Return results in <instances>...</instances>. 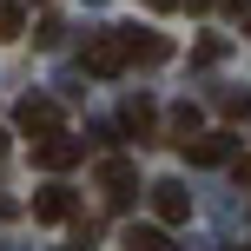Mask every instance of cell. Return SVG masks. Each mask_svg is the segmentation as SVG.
Wrapping results in <instances>:
<instances>
[{"label":"cell","instance_id":"6da1fadb","mask_svg":"<svg viewBox=\"0 0 251 251\" xmlns=\"http://www.w3.org/2000/svg\"><path fill=\"white\" fill-rule=\"evenodd\" d=\"M126 66H132V53H126V33H119V26L86 40V73H93V79H119Z\"/></svg>","mask_w":251,"mask_h":251},{"label":"cell","instance_id":"7a4b0ae2","mask_svg":"<svg viewBox=\"0 0 251 251\" xmlns=\"http://www.w3.org/2000/svg\"><path fill=\"white\" fill-rule=\"evenodd\" d=\"M13 126H20V132H40V139H60V106L40 100V93H26V100L13 106Z\"/></svg>","mask_w":251,"mask_h":251},{"label":"cell","instance_id":"3957f363","mask_svg":"<svg viewBox=\"0 0 251 251\" xmlns=\"http://www.w3.org/2000/svg\"><path fill=\"white\" fill-rule=\"evenodd\" d=\"M79 159H86V139H73V132L33 146V165H40V172H66V165H79Z\"/></svg>","mask_w":251,"mask_h":251},{"label":"cell","instance_id":"277c9868","mask_svg":"<svg viewBox=\"0 0 251 251\" xmlns=\"http://www.w3.org/2000/svg\"><path fill=\"white\" fill-rule=\"evenodd\" d=\"M152 212H159V225H185L192 218V192L178 185V178H159V185H152Z\"/></svg>","mask_w":251,"mask_h":251},{"label":"cell","instance_id":"5b68a950","mask_svg":"<svg viewBox=\"0 0 251 251\" xmlns=\"http://www.w3.org/2000/svg\"><path fill=\"white\" fill-rule=\"evenodd\" d=\"M119 126H126L132 139H152V132H159V106L139 93V100H126V106H119Z\"/></svg>","mask_w":251,"mask_h":251},{"label":"cell","instance_id":"8992f818","mask_svg":"<svg viewBox=\"0 0 251 251\" xmlns=\"http://www.w3.org/2000/svg\"><path fill=\"white\" fill-rule=\"evenodd\" d=\"M185 159H192V165H225V159H231V132H199V139L185 146Z\"/></svg>","mask_w":251,"mask_h":251},{"label":"cell","instance_id":"52a82bcc","mask_svg":"<svg viewBox=\"0 0 251 251\" xmlns=\"http://www.w3.org/2000/svg\"><path fill=\"white\" fill-rule=\"evenodd\" d=\"M132 178H139V172H132V159H100V185H106V199H113V205H119V199H132Z\"/></svg>","mask_w":251,"mask_h":251},{"label":"cell","instance_id":"ba28073f","mask_svg":"<svg viewBox=\"0 0 251 251\" xmlns=\"http://www.w3.org/2000/svg\"><path fill=\"white\" fill-rule=\"evenodd\" d=\"M33 218H47V225H66V218H73V192L66 185H47L33 199Z\"/></svg>","mask_w":251,"mask_h":251},{"label":"cell","instance_id":"9c48e42d","mask_svg":"<svg viewBox=\"0 0 251 251\" xmlns=\"http://www.w3.org/2000/svg\"><path fill=\"white\" fill-rule=\"evenodd\" d=\"M119 33H126V53H132V60H165V53H172L159 33H139V26H119Z\"/></svg>","mask_w":251,"mask_h":251},{"label":"cell","instance_id":"30bf717a","mask_svg":"<svg viewBox=\"0 0 251 251\" xmlns=\"http://www.w3.org/2000/svg\"><path fill=\"white\" fill-rule=\"evenodd\" d=\"M126 251H172V245H165L159 225H132V231H126Z\"/></svg>","mask_w":251,"mask_h":251},{"label":"cell","instance_id":"8fae6325","mask_svg":"<svg viewBox=\"0 0 251 251\" xmlns=\"http://www.w3.org/2000/svg\"><path fill=\"white\" fill-rule=\"evenodd\" d=\"M172 132H178V146H192V139H199V106H178V113H172Z\"/></svg>","mask_w":251,"mask_h":251},{"label":"cell","instance_id":"7c38bea8","mask_svg":"<svg viewBox=\"0 0 251 251\" xmlns=\"http://www.w3.org/2000/svg\"><path fill=\"white\" fill-rule=\"evenodd\" d=\"M20 33V0H0V40Z\"/></svg>","mask_w":251,"mask_h":251},{"label":"cell","instance_id":"4fadbf2b","mask_svg":"<svg viewBox=\"0 0 251 251\" xmlns=\"http://www.w3.org/2000/svg\"><path fill=\"white\" fill-rule=\"evenodd\" d=\"M231 13H238V26L251 33V0H231Z\"/></svg>","mask_w":251,"mask_h":251},{"label":"cell","instance_id":"5bb4252c","mask_svg":"<svg viewBox=\"0 0 251 251\" xmlns=\"http://www.w3.org/2000/svg\"><path fill=\"white\" fill-rule=\"evenodd\" d=\"M231 178H238V185H251V159H238V165H231Z\"/></svg>","mask_w":251,"mask_h":251},{"label":"cell","instance_id":"9a60e30c","mask_svg":"<svg viewBox=\"0 0 251 251\" xmlns=\"http://www.w3.org/2000/svg\"><path fill=\"white\" fill-rule=\"evenodd\" d=\"M146 7H152V13H172V7H178V0H146Z\"/></svg>","mask_w":251,"mask_h":251},{"label":"cell","instance_id":"2e32d148","mask_svg":"<svg viewBox=\"0 0 251 251\" xmlns=\"http://www.w3.org/2000/svg\"><path fill=\"white\" fill-rule=\"evenodd\" d=\"M185 7H192V13H205V7H218V0H185Z\"/></svg>","mask_w":251,"mask_h":251},{"label":"cell","instance_id":"e0dca14e","mask_svg":"<svg viewBox=\"0 0 251 251\" xmlns=\"http://www.w3.org/2000/svg\"><path fill=\"white\" fill-rule=\"evenodd\" d=\"M60 251H93V238H79V245H60Z\"/></svg>","mask_w":251,"mask_h":251},{"label":"cell","instance_id":"ac0fdd59","mask_svg":"<svg viewBox=\"0 0 251 251\" xmlns=\"http://www.w3.org/2000/svg\"><path fill=\"white\" fill-rule=\"evenodd\" d=\"M0 159H7V139H0Z\"/></svg>","mask_w":251,"mask_h":251}]
</instances>
